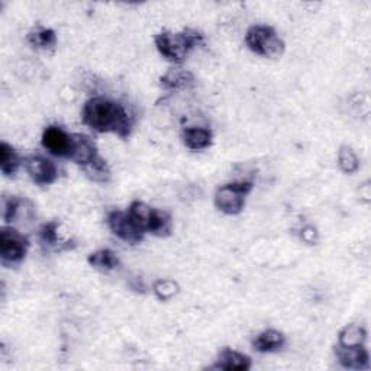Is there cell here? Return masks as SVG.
Returning a JSON list of instances; mask_svg holds the SVG:
<instances>
[{
  "instance_id": "9c48e42d",
  "label": "cell",
  "mask_w": 371,
  "mask_h": 371,
  "mask_svg": "<svg viewBox=\"0 0 371 371\" xmlns=\"http://www.w3.org/2000/svg\"><path fill=\"white\" fill-rule=\"evenodd\" d=\"M25 167L30 177L32 178V182H35L39 186L52 184L59 177L57 166L45 157L34 156V157L26 158Z\"/></svg>"
},
{
  "instance_id": "277c9868",
  "label": "cell",
  "mask_w": 371,
  "mask_h": 371,
  "mask_svg": "<svg viewBox=\"0 0 371 371\" xmlns=\"http://www.w3.org/2000/svg\"><path fill=\"white\" fill-rule=\"evenodd\" d=\"M245 43L257 56L267 59H279L284 52V43L273 28L266 25L251 26L246 32Z\"/></svg>"
},
{
  "instance_id": "9a60e30c",
  "label": "cell",
  "mask_w": 371,
  "mask_h": 371,
  "mask_svg": "<svg viewBox=\"0 0 371 371\" xmlns=\"http://www.w3.org/2000/svg\"><path fill=\"white\" fill-rule=\"evenodd\" d=\"M183 141L187 148L200 151L212 144V132L206 128H186L183 131Z\"/></svg>"
},
{
  "instance_id": "52a82bcc",
  "label": "cell",
  "mask_w": 371,
  "mask_h": 371,
  "mask_svg": "<svg viewBox=\"0 0 371 371\" xmlns=\"http://www.w3.org/2000/svg\"><path fill=\"white\" fill-rule=\"evenodd\" d=\"M107 225L111 231L122 241L129 244H138L144 240L142 228L135 222V219L128 212L114 211L107 216Z\"/></svg>"
},
{
  "instance_id": "7c38bea8",
  "label": "cell",
  "mask_w": 371,
  "mask_h": 371,
  "mask_svg": "<svg viewBox=\"0 0 371 371\" xmlns=\"http://www.w3.org/2000/svg\"><path fill=\"white\" fill-rule=\"evenodd\" d=\"M215 370H228V371H245L251 368V360L250 357H246L235 350L224 348L218 357V363L212 367Z\"/></svg>"
},
{
  "instance_id": "4fadbf2b",
  "label": "cell",
  "mask_w": 371,
  "mask_h": 371,
  "mask_svg": "<svg viewBox=\"0 0 371 371\" xmlns=\"http://www.w3.org/2000/svg\"><path fill=\"white\" fill-rule=\"evenodd\" d=\"M286 343V338L276 329H267L261 332L253 342V347L258 352H276L280 351Z\"/></svg>"
},
{
  "instance_id": "603a6c76",
  "label": "cell",
  "mask_w": 371,
  "mask_h": 371,
  "mask_svg": "<svg viewBox=\"0 0 371 371\" xmlns=\"http://www.w3.org/2000/svg\"><path fill=\"white\" fill-rule=\"evenodd\" d=\"M59 228H60L59 222H48V224L43 225V228L39 229L41 241L50 246H57L59 248V245H61L60 235H59Z\"/></svg>"
},
{
  "instance_id": "5b68a950",
  "label": "cell",
  "mask_w": 371,
  "mask_h": 371,
  "mask_svg": "<svg viewBox=\"0 0 371 371\" xmlns=\"http://www.w3.org/2000/svg\"><path fill=\"white\" fill-rule=\"evenodd\" d=\"M253 182H233L219 187L215 195L216 208L226 215H238L245 206V198L253 190Z\"/></svg>"
},
{
  "instance_id": "cb8c5ba5",
  "label": "cell",
  "mask_w": 371,
  "mask_h": 371,
  "mask_svg": "<svg viewBox=\"0 0 371 371\" xmlns=\"http://www.w3.org/2000/svg\"><path fill=\"white\" fill-rule=\"evenodd\" d=\"M22 200L17 196H10L8 199H5L3 202V219L5 222H12L17 219V215L21 209Z\"/></svg>"
},
{
  "instance_id": "30bf717a",
  "label": "cell",
  "mask_w": 371,
  "mask_h": 371,
  "mask_svg": "<svg viewBox=\"0 0 371 371\" xmlns=\"http://www.w3.org/2000/svg\"><path fill=\"white\" fill-rule=\"evenodd\" d=\"M335 354L342 367L350 368V370L368 368L370 355H368V351L364 348V346H359V347L338 346L335 348Z\"/></svg>"
},
{
  "instance_id": "ac0fdd59",
  "label": "cell",
  "mask_w": 371,
  "mask_h": 371,
  "mask_svg": "<svg viewBox=\"0 0 371 371\" xmlns=\"http://www.w3.org/2000/svg\"><path fill=\"white\" fill-rule=\"evenodd\" d=\"M81 169H83L85 174L92 182L107 183L111 180V169H109L106 160H103L100 156L96 157L92 162L86 164V166H83Z\"/></svg>"
},
{
  "instance_id": "e0dca14e",
  "label": "cell",
  "mask_w": 371,
  "mask_h": 371,
  "mask_svg": "<svg viewBox=\"0 0 371 371\" xmlns=\"http://www.w3.org/2000/svg\"><path fill=\"white\" fill-rule=\"evenodd\" d=\"M28 43L34 48L39 50H52L57 45V35L52 30L44 28V26L38 25L28 34Z\"/></svg>"
},
{
  "instance_id": "3957f363",
  "label": "cell",
  "mask_w": 371,
  "mask_h": 371,
  "mask_svg": "<svg viewBox=\"0 0 371 371\" xmlns=\"http://www.w3.org/2000/svg\"><path fill=\"white\" fill-rule=\"evenodd\" d=\"M129 213L144 232L153 233L156 237H169L173 229L171 216L160 209H154L144 202H132Z\"/></svg>"
},
{
  "instance_id": "ba28073f",
  "label": "cell",
  "mask_w": 371,
  "mask_h": 371,
  "mask_svg": "<svg viewBox=\"0 0 371 371\" xmlns=\"http://www.w3.org/2000/svg\"><path fill=\"white\" fill-rule=\"evenodd\" d=\"M43 147L52 156L70 158L73 149V135L60 127H48L43 134Z\"/></svg>"
},
{
  "instance_id": "8992f818",
  "label": "cell",
  "mask_w": 371,
  "mask_h": 371,
  "mask_svg": "<svg viewBox=\"0 0 371 371\" xmlns=\"http://www.w3.org/2000/svg\"><path fill=\"white\" fill-rule=\"evenodd\" d=\"M30 248V241L10 226L0 229V258L5 267L19 266Z\"/></svg>"
},
{
  "instance_id": "5bb4252c",
  "label": "cell",
  "mask_w": 371,
  "mask_h": 371,
  "mask_svg": "<svg viewBox=\"0 0 371 371\" xmlns=\"http://www.w3.org/2000/svg\"><path fill=\"white\" fill-rule=\"evenodd\" d=\"M195 85V77L191 73L182 70V68H173L166 76L161 77V86L166 90H182L189 89Z\"/></svg>"
},
{
  "instance_id": "44dd1931",
  "label": "cell",
  "mask_w": 371,
  "mask_h": 371,
  "mask_svg": "<svg viewBox=\"0 0 371 371\" xmlns=\"http://www.w3.org/2000/svg\"><path fill=\"white\" fill-rule=\"evenodd\" d=\"M338 166L346 174H354L360 169V160L348 145H342L338 151Z\"/></svg>"
},
{
  "instance_id": "d4e9b609",
  "label": "cell",
  "mask_w": 371,
  "mask_h": 371,
  "mask_svg": "<svg viewBox=\"0 0 371 371\" xmlns=\"http://www.w3.org/2000/svg\"><path fill=\"white\" fill-rule=\"evenodd\" d=\"M316 235H318V233H316L315 228H312V226L305 228L304 232H301V238H304V241L308 244H313L316 241Z\"/></svg>"
},
{
  "instance_id": "d6986e66",
  "label": "cell",
  "mask_w": 371,
  "mask_h": 371,
  "mask_svg": "<svg viewBox=\"0 0 371 371\" xmlns=\"http://www.w3.org/2000/svg\"><path fill=\"white\" fill-rule=\"evenodd\" d=\"M367 338L365 329L360 325H347L339 332V343L341 347H359L364 346Z\"/></svg>"
},
{
  "instance_id": "7a4b0ae2",
  "label": "cell",
  "mask_w": 371,
  "mask_h": 371,
  "mask_svg": "<svg viewBox=\"0 0 371 371\" xmlns=\"http://www.w3.org/2000/svg\"><path fill=\"white\" fill-rule=\"evenodd\" d=\"M203 43V35L193 30L183 32L164 31L156 36V45L161 56L171 63H183L189 52Z\"/></svg>"
},
{
  "instance_id": "ffe728a7",
  "label": "cell",
  "mask_w": 371,
  "mask_h": 371,
  "mask_svg": "<svg viewBox=\"0 0 371 371\" xmlns=\"http://www.w3.org/2000/svg\"><path fill=\"white\" fill-rule=\"evenodd\" d=\"M89 264L96 270L111 271L119 266V258L112 250H100L89 255Z\"/></svg>"
},
{
  "instance_id": "7402d4cb",
  "label": "cell",
  "mask_w": 371,
  "mask_h": 371,
  "mask_svg": "<svg viewBox=\"0 0 371 371\" xmlns=\"http://www.w3.org/2000/svg\"><path fill=\"white\" fill-rule=\"evenodd\" d=\"M154 293L160 300L167 301L178 293V284L174 280L169 279L158 280L154 284Z\"/></svg>"
},
{
  "instance_id": "6da1fadb",
  "label": "cell",
  "mask_w": 371,
  "mask_h": 371,
  "mask_svg": "<svg viewBox=\"0 0 371 371\" xmlns=\"http://www.w3.org/2000/svg\"><path fill=\"white\" fill-rule=\"evenodd\" d=\"M81 119L85 125L96 132H114L120 138H128L134 127V119L127 107L106 98H93L87 100L83 106Z\"/></svg>"
},
{
  "instance_id": "2e32d148",
  "label": "cell",
  "mask_w": 371,
  "mask_h": 371,
  "mask_svg": "<svg viewBox=\"0 0 371 371\" xmlns=\"http://www.w3.org/2000/svg\"><path fill=\"white\" fill-rule=\"evenodd\" d=\"M21 167V157L12 145L8 142L0 144V170H2L3 176L10 177L15 176L17 171Z\"/></svg>"
},
{
  "instance_id": "8fae6325",
  "label": "cell",
  "mask_w": 371,
  "mask_h": 371,
  "mask_svg": "<svg viewBox=\"0 0 371 371\" xmlns=\"http://www.w3.org/2000/svg\"><path fill=\"white\" fill-rule=\"evenodd\" d=\"M98 148L93 140H90L87 135L83 134H73V149L70 160L74 161L78 166H86L98 157Z\"/></svg>"
}]
</instances>
